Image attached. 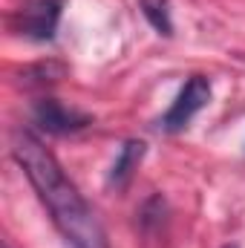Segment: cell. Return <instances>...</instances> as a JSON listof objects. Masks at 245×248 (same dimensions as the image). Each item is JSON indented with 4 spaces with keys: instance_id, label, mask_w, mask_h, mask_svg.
<instances>
[{
    "instance_id": "1",
    "label": "cell",
    "mask_w": 245,
    "mask_h": 248,
    "mask_svg": "<svg viewBox=\"0 0 245 248\" xmlns=\"http://www.w3.org/2000/svg\"><path fill=\"white\" fill-rule=\"evenodd\" d=\"M12 153L23 173L29 176L32 187L44 199V205L52 214V222L58 225L63 240L72 248H107V237L101 222L95 219L92 208L87 199L78 193V187L63 176L61 165L55 156L32 136V133H17L12 141Z\"/></svg>"
},
{
    "instance_id": "2",
    "label": "cell",
    "mask_w": 245,
    "mask_h": 248,
    "mask_svg": "<svg viewBox=\"0 0 245 248\" xmlns=\"http://www.w3.org/2000/svg\"><path fill=\"white\" fill-rule=\"evenodd\" d=\"M208 101H211V81L202 78V75H193L182 90H179V95H176V101L170 104V110L165 113L162 127H165L168 133L184 130V127L190 124V119H193Z\"/></svg>"
},
{
    "instance_id": "3",
    "label": "cell",
    "mask_w": 245,
    "mask_h": 248,
    "mask_svg": "<svg viewBox=\"0 0 245 248\" xmlns=\"http://www.w3.org/2000/svg\"><path fill=\"white\" fill-rule=\"evenodd\" d=\"M66 0H35L17 15V32L35 41H52Z\"/></svg>"
},
{
    "instance_id": "4",
    "label": "cell",
    "mask_w": 245,
    "mask_h": 248,
    "mask_svg": "<svg viewBox=\"0 0 245 248\" xmlns=\"http://www.w3.org/2000/svg\"><path fill=\"white\" fill-rule=\"evenodd\" d=\"M35 124L46 133H55V136H63V133H75V130H84L87 124H92V119L87 113H78L72 107H63L61 101L55 98H44L35 104Z\"/></svg>"
},
{
    "instance_id": "5",
    "label": "cell",
    "mask_w": 245,
    "mask_h": 248,
    "mask_svg": "<svg viewBox=\"0 0 245 248\" xmlns=\"http://www.w3.org/2000/svg\"><path fill=\"white\" fill-rule=\"evenodd\" d=\"M141 156H144V141H127L119 153V159H116V165H113V170H110V182L119 187L127 185L133 170H138Z\"/></svg>"
},
{
    "instance_id": "6",
    "label": "cell",
    "mask_w": 245,
    "mask_h": 248,
    "mask_svg": "<svg viewBox=\"0 0 245 248\" xmlns=\"http://www.w3.org/2000/svg\"><path fill=\"white\" fill-rule=\"evenodd\" d=\"M141 15L150 20V26L162 35H173L170 20V0H141Z\"/></svg>"
},
{
    "instance_id": "7",
    "label": "cell",
    "mask_w": 245,
    "mask_h": 248,
    "mask_svg": "<svg viewBox=\"0 0 245 248\" xmlns=\"http://www.w3.org/2000/svg\"><path fill=\"white\" fill-rule=\"evenodd\" d=\"M228 248H234V246H228Z\"/></svg>"
}]
</instances>
